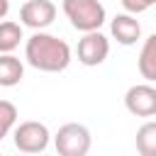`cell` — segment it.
I'll return each mask as SVG.
<instances>
[{"mask_svg": "<svg viewBox=\"0 0 156 156\" xmlns=\"http://www.w3.org/2000/svg\"><path fill=\"white\" fill-rule=\"evenodd\" d=\"M24 58L32 68L44 73H61L71 63V46L49 32H34L24 44Z\"/></svg>", "mask_w": 156, "mask_h": 156, "instance_id": "cell-1", "label": "cell"}, {"mask_svg": "<svg viewBox=\"0 0 156 156\" xmlns=\"http://www.w3.org/2000/svg\"><path fill=\"white\" fill-rule=\"evenodd\" d=\"M63 15L68 17L71 27L88 34V32H100V27L107 20L105 5L100 0H63L61 2Z\"/></svg>", "mask_w": 156, "mask_h": 156, "instance_id": "cell-2", "label": "cell"}, {"mask_svg": "<svg viewBox=\"0 0 156 156\" xmlns=\"http://www.w3.org/2000/svg\"><path fill=\"white\" fill-rule=\"evenodd\" d=\"M54 146H56L58 156H88V151L93 146L90 129L85 124L68 122V124L58 127V132L54 136Z\"/></svg>", "mask_w": 156, "mask_h": 156, "instance_id": "cell-3", "label": "cell"}, {"mask_svg": "<svg viewBox=\"0 0 156 156\" xmlns=\"http://www.w3.org/2000/svg\"><path fill=\"white\" fill-rule=\"evenodd\" d=\"M15 146L17 151L22 154H41L46 146H49V127L44 122H37V119H27V122H20L15 127Z\"/></svg>", "mask_w": 156, "mask_h": 156, "instance_id": "cell-4", "label": "cell"}, {"mask_svg": "<svg viewBox=\"0 0 156 156\" xmlns=\"http://www.w3.org/2000/svg\"><path fill=\"white\" fill-rule=\"evenodd\" d=\"M78 61L88 68L93 66H100L107 56H110V39L102 34V32H88L78 39Z\"/></svg>", "mask_w": 156, "mask_h": 156, "instance_id": "cell-5", "label": "cell"}, {"mask_svg": "<svg viewBox=\"0 0 156 156\" xmlns=\"http://www.w3.org/2000/svg\"><path fill=\"white\" fill-rule=\"evenodd\" d=\"M56 20V5L51 0H27L20 7V22L34 32H44Z\"/></svg>", "mask_w": 156, "mask_h": 156, "instance_id": "cell-6", "label": "cell"}, {"mask_svg": "<svg viewBox=\"0 0 156 156\" xmlns=\"http://www.w3.org/2000/svg\"><path fill=\"white\" fill-rule=\"evenodd\" d=\"M124 107L134 117H154L156 115V88L151 83H136L124 93Z\"/></svg>", "mask_w": 156, "mask_h": 156, "instance_id": "cell-7", "label": "cell"}, {"mask_svg": "<svg viewBox=\"0 0 156 156\" xmlns=\"http://www.w3.org/2000/svg\"><path fill=\"white\" fill-rule=\"evenodd\" d=\"M110 32H112V37L117 39V44L132 46V44H136V39L141 37V24H139V20H136L134 15L122 12V15H115V17H112Z\"/></svg>", "mask_w": 156, "mask_h": 156, "instance_id": "cell-8", "label": "cell"}, {"mask_svg": "<svg viewBox=\"0 0 156 156\" xmlns=\"http://www.w3.org/2000/svg\"><path fill=\"white\" fill-rule=\"evenodd\" d=\"M136 68L146 83H156V32L144 39L139 58H136Z\"/></svg>", "mask_w": 156, "mask_h": 156, "instance_id": "cell-9", "label": "cell"}, {"mask_svg": "<svg viewBox=\"0 0 156 156\" xmlns=\"http://www.w3.org/2000/svg\"><path fill=\"white\" fill-rule=\"evenodd\" d=\"M24 78V63L15 54H0V85L15 88Z\"/></svg>", "mask_w": 156, "mask_h": 156, "instance_id": "cell-10", "label": "cell"}, {"mask_svg": "<svg viewBox=\"0 0 156 156\" xmlns=\"http://www.w3.org/2000/svg\"><path fill=\"white\" fill-rule=\"evenodd\" d=\"M22 41V24L12 20L0 22V54H12Z\"/></svg>", "mask_w": 156, "mask_h": 156, "instance_id": "cell-11", "label": "cell"}, {"mask_svg": "<svg viewBox=\"0 0 156 156\" xmlns=\"http://www.w3.org/2000/svg\"><path fill=\"white\" fill-rule=\"evenodd\" d=\"M139 156H156V122H144L134 136Z\"/></svg>", "mask_w": 156, "mask_h": 156, "instance_id": "cell-12", "label": "cell"}, {"mask_svg": "<svg viewBox=\"0 0 156 156\" xmlns=\"http://www.w3.org/2000/svg\"><path fill=\"white\" fill-rule=\"evenodd\" d=\"M17 124V107L10 100H0V141L15 129Z\"/></svg>", "mask_w": 156, "mask_h": 156, "instance_id": "cell-13", "label": "cell"}, {"mask_svg": "<svg viewBox=\"0 0 156 156\" xmlns=\"http://www.w3.org/2000/svg\"><path fill=\"white\" fill-rule=\"evenodd\" d=\"M119 2L129 15H141V12H146L149 7L156 5V0H119Z\"/></svg>", "mask_w": 156, "mask_h": 156, "instance_id": "cell-14", "label": "cell"}, {"mask_svg": "<svg viewBox=\"0 0 156 156\" xmlns=\"http://www.w3.org/2000/svg\"><path fill=\"white\" fill-rule=\"evenodd\" d=\"M7 12H10V0H0V22L7 17Z\"/></svg>", "mask_w": 156, "mask_h": 156, "instance_id": "cell-15", "label": "cell"}, {"mask_svg": "<svg viewBox=\"0 0 156 156\" xmlns=\"http://www.w3.org/2000/svg\"><path fill=\"white\" fill-rule=\"evenodd\" d=\"M0 156H2V154H0Z\"/></svg>", "mask_w": 156, "mask_h": 156, "instance_id": "cell-16", "label": "cell"}]
</instances>
